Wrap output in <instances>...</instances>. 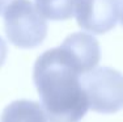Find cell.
<instances>
[{"mask_svg": "<svg viewBox=\"0 0 123 122\" xmlns=\"http://www.w3.org/2000/svg\"><path fill=\"white\" fill-rule=\"evenodd\" d=\"M81 75L62 47L50 49L37 59L34 84L50 122H80L86 114L89 103Z\"/></svg>", "mask_w": 123, "mask_h": 122, "instance_id": "6da1fadb", "label": "cell"}, {"mask_svg": "<svg viewBox=\"0 0 123 122\" xmlns=\"http://www.w3.org/2000/svg\"><path fill=\"white\" fill-rule=\"evenodd\" d=\"M4 29L9 42L21 49L37 47L47 34L45 17L30 0H17L7 8Z\"/></svg>", "mask_w": 123, "mask_h": 122, "instance_id": "7a4b0ae2", "label": "cell"}, {"mask_svg": "<svg viewBox=\"0 0 123 122\" xmlns=\"http://www.w3.org/2000/svg\"><path fill=\"white\" fill-rule=\"evenodd\" d=\"M81 85L94 112L115 113L123 108V75L117 70L97 67L83 75Z\"/></svg>", "mask_w": 123, "mask_h": 122, "instance_id": "3957f363", "label": "cell"}, {"mask_svg": "<svg viewBox=\"0 0 123 122\" xmlns=\"http://www.w3.org/2000/svg\"><path fill=\"white\" fill-rule=\"evenodd\" d=\"M121 14L119 0H81L75 16L80 28L104 34L115 26Z\"/></svg>", "mask_w": 123, "mask_h": 122, "instance_id": "277c9868", "label": "cell"}, {"mask_svg": "<svg viewBox=\"0 0 123 122\" xmlns=\"http://www.w3.org/2000/svg\"><path fill=\"white\" fill-rule=\"evenodd\" d=\"M60 47L72 59L83 75L94 70L101 59L98 41L88 33L71 34L63 41Z\"/></svg>", "mask_w": 123, "mask_h": 122, "instance_id": "5b68a950", "label": "cell"}, {"mask_svg": "<svg viewBox=\"0 0 123 122\" xmlns=\"http://www.w3.org/2000/svg\"><path fill=\"white\" fill-rule=\"evenodd\" d=\"M47 116L41 104L29 100L11 103L1 113L0 122H47Z\"/></svg>", "mask_w": 123, "mask_h": 122, "instance_id": "8992f818", "label": "cell"}, {"mask_svg": "<svg viewBox=\"0 0 123 122\" xmlns=\"http://www.w3.org/2000/svg\"><path fill=\"white\" fill-rule=\"evenodd\" d=\"M81 0H36V7L45 19L68 20L74 17Z\"/></svg>", "mask_w": 123, "mask_h": 122, "instance_id": "52a82bcc", "label": "cell"}, {"mask_svg": "<svg viewBox=\"0 0 123 122\" xmlns=\"http://www.w3.org/2000/svg\"><path fill=\"white\" fill-rule=\"evenodd\" d=\"M7 54H8V47H7V43L5 41L0 37V67L4 64L5 62V58H7Z\"/></svg>", "mask_w": 123, "mask_h": 122, "instance_id": "ba28073f", "label": "cell"}, {"mask_svg": "<svg viewBox=\"0 0 123 122\" xmlns=\"http://www.w3.org/2000/svg\"><path fill=\"white\" fill-rule=\"evenodd\" d=\"M14 1H17V0H0V14H4L7 8L11 4H13Z\"/></svg>", "mask_w": 123, "mask_h": 122, "instance_id": "9c48e42d", "label": "cell"}, {"mask_svg": "<svg viewBox=\"0 0 123 122\" xmlns=\"http://www.w3.org/2000/svg\"><path fill=\"white\" fill-rule=\"evenodd\" d=\"M121 19H122V24H123V8H122V14H121Z\"/></svg>", "mask_w": 123, "mask_h": 122, "instance_id": "30bf717a", "label": "cell"}]
</instances>
